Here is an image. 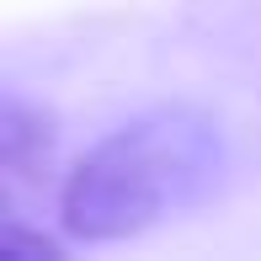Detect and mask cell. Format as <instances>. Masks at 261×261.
<instances>
[{
    "instance_id": "6da1fadb",
    "label": "cell",
    "mask_w": 261,
    "mask_h": 261,
    "mask_svg": "<svg viewBox=\"0 0 261 261\" xmlns=\"http://www.w3.org/2000/svg\"><path fill=\"white\" fill-rule=\"evenodd\" d=\"M219 176V128L187 107L134 117L107 134L64 176L59 229L69 240L107 245L155 229L165 213L187 208Z\"/></svg>"
},
{
    "instance_id": "7a4b0ae2",
    "label": "cell",
    "mask_w": 261,
    "mask_h": 261,
    "mask_svg": "<svg viewBox=\"0 0 261 261\" xmlns=\"http://www.w3.org/2000/svg\"><path fill=\"white\" fill-rule=\"evenodd\" d=\"M54 160V117L27 107L21 96H6L0 107V171L6 181H38Z\"/></svg>"
},
{
    "instance_id": "3957f363",
    "label": "cell",
    "mask_w": 261,
    "mask_h": 261,
    "mask_svg": "<svg viewBox=\"0 0 261 261\" xmlns=\"http://www.w3.org/2000/svg\"><path fill=\"white\" fill-rule=\"evenodd\" d=\"M0 256H21V261H59V245L43 234H21L16 219L0 224Z\"/></svg>"
}]
</instances>
